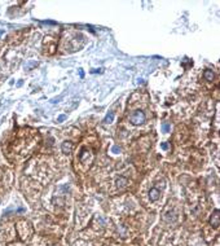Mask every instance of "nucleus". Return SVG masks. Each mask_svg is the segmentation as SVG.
I'll return each instance as SVG.
<instances>
[{"label": "nucleus", "mask_w": 220, "mask_h": 246, "mask_svg": "<svg viewBox=\"0 0 220 246\" xmlns=\"http://www.w3.org/2000/svg\"><path fill=\"white\" fill-rule=\"evenodd\" d=\"M219 211H218V210H216V211H215L214 213V215H213V218H211V220H210V223H211V225H214V227H218V225H219Z\"/></svg>", "instance_id": "20e7f679"}, {"label": "nucleus", "mask_w": 220, "mask_h": 246, "mask_svg": "<svg viewBox=\"0 0 220 246\" xmlns=\"http://www.w3.org/2000/svg\"><path fill=\"white\" fill-rule=\"evenodd\" d=\"M113 118H114V114H113V113H110V114L106 117V119H105V122H106V123H110V122L113 120Z\"/></svg>", "instance_id": "0eeeda50"}, {"label": "nucleus", "mask_w": 220, "mask_h": 246, "mask_svg": "<svg viewBox=\"0 0 220 246\" xmlns=\"http://www.w3.org/2000/svg\"><path fill=\"white\" fill-rule=\"evenodd\" d=\"M73 143H70V141H65L64 144H62V152L66 154H69V153H71V150H73Z\"/></svg>", "instance_id": "7ed1b4c3"}, {"label": "nucleus", "mask_w": 220, "mask_h": 246, "mask_svg": "<svg viewBox=\"0 0 220 246\" xmlns=\"http://www.w3.org/2000/svg\"><path fill=\"white\" fill-rule=\"evenodd\" d=\"M129 122L135 126H139V124H143L145 122V113L143 110H136L133 111L131 117H129Z\"/></svg>", "instance_id": "f257e3e1"}, {"label": "nucleus", "mask_w": 220, "mask_h": 246, "mask_svg": "<svg viewBox=\"0 0 220 246\" xmlns=\"http://www.w3.org/2000/svg\"><path fill=\"white\" fill-rule=\"evenodd\" d=\"M126 185H127V179H126V178H119L117 180V187H118V188H124Z\"/></svg>", "instance_id": "39448f33"}, {"label": "nucleus", "mask_w": 220, "mask_h": 246, "mask_svg": "<svg viewBox=\"0 0 220 246\" xmlns=\"http://www.w3.org/2000/svg\"><path fill=\"white\" fill-rule=\"evenodd\" d=\"M168 128H170V127H168V124H164V126H163V130H164V131H168Z\"/></svg>", "instance_id": "6e6552de"}, {"label": "nucleus", "mask_w": 220, "mask_h": 246, "mask_svg": "<svg viewBox=\"0 0 220 246\" xmlns=\"http://www.w3.org/2000/svg\"><path fill=\"white\" fill-rule=\"evenodd\" d=\"M205 79L206 80H213L214 79V71L213 70H206L205 71Z\"/></svg>", "instance_id": "423d86ee"}, {"label": "nucleus", "mask_w": 220, "mask_h": 246, "mask_svg": "<svg viewBox=\"0 0 220 246\" xmlns=\"http://www.w3.org/2000/svg\"><path fill=\"white\" fill-rule=\"evenodd\" d=\"M161 197V192L158 188H152L150 190H149V200H150L152 202H155L158 201Z\"/></svg>", "instance_id": "f03ea898"}]
</instances>
